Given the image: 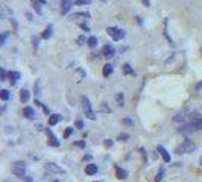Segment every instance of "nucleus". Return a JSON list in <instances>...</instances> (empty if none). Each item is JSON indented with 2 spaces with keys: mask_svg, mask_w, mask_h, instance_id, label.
<instances>
[{
  "mask_svg": "<svg viewBox=\"0 0 202 182\" xmlns=\"http://www.w3.org/2000/svg\"><path fill=\"white\" fill-rule=\"evenodd\" d=\"M122 122H123V125H126V126H134V120H131V119H128V117L123 119Z\"/></svg>",
  "mask_w": 202,
  "mask_h": 182,
  "instance_id": "29",
  "label": "nucleus"
},
{
  "mask_svg": "<svg viewBox=\"0 0 202 182\" xmlns=\"http://www.w3.org/2000/svg\"><path fill=\"white\" fill-rule=\"evenodd\" d=\"M44 170H46L49 174H65V170L61 168V167H58V165L53 164V162L46 164V165H44Z\"/></svg>",
  "mask_w": 202,
  "mask_h": 182,
  "instance_id": "4",
  "label": "nucleus"
},
{
  "mask_svg": "<svg viewBox=\"0 0 202 182\" xmlns=\"http://www.w3.org/2000/svg\"><path fill=\"white\" fill-rule=\"evenodd\" d=\"M190 122L194 125V128H196L197 131H200V129H202V115H196V117H193Z\"/></svg>",
  "mask_w": 202,
  "mask_h": 182,
  "instance_id": "14",
  "label": "nucleus"
},
{
  "mask_svg": "<svg viewBox=\"0 0 202 182\" xmlns=\"http://www.w3.org/2000/svg\"><path fill=\"white\" fill-rule=\"evenodd\" d=\"M25 180H26V182H32L34 179H32L31 176H25Z\"/></svg>",
  "mask_w": 202,
  "mask_h": 182,
  "instance_id": "45",
  "label": "nucleus"
},
{
  "mask_svg": "<svg viewBox=\"0 0 202 182\" xmlns=\"http://www.w3.org/2000/svg\"><path fill=\"white\" fill-rule=\"evenodd\" d=\"M20 77H22V74H20L18 71H11V73H9V80H11V83H12V85H15V83H17V80H18Z\"/></svg>",
  "mask_w": 202,
  "mask_h": 182,
  "instance_id": "16",
  "label": "nucleus"
},
{
  "mask_svg": "<svg viewBox=\"0 0 202 182\" xmlns=\"http://www.w3.org/2000/svg\"><path fill=\"white\" fill-rule=\"evenodd\" d=\"M141 2H143L146 6H151V0H141Z\"/></svg>",
  "mask_w": 202,
  "mask_h": 182,
  "instance_id": "44",
  "label": "nucleus"
},
{
  "mask_svg": "<svg viewBox=\"0 0 202 182\" xmlns=\"http://www.w3.org/2000/svg\"><path fill=\"white\" fill-rule=\"evenodd\" d=\"M123 71H125V74H134V70H132V67H131V64H123Z\"/></svg>",
  "mask_w": 202,
  "mask_h": 182,
  "instance_id": "24",
  "label": "nucleus"
},
{
  "mask_svg": "<svg viewBox=\"0 0 202 182\" xmlns=\"http://www.w3.org/2000/svg\"><path fill=\"white\" fill-rule=\"evenodd\" d=\"M116 176L117 179H126L128 177V171L122 167H116Z\"/></svg>",
  "mask_w": 202,
  "mask_h": 182,
  "instance_id": "13",
  "label": "nucleus"
},
{
  "mask_svg": "<svg viewBox=\"0 0 202 182\" xmlns=\"http://www.w3.org/2000/svg\"><path fill=\"white\" fill-rule=\"evenodd\" d=\"M91 0H73V3L75 5H87V3H90Z\"/></svg>",
  "mask_w": 202,
  "mask_h": 182,
  "instance_id": "28",
  "label": "nucleus"
},
{
  "mask_svg": "<svg viewBox=\"0 0 202 182\" xmlns=\"http://www.w3.org/2000/svg\"><path fill=\"white\" fill-rule=\"evenodd\" d=\"M29 97H31V94H29L28 89H22L20 91V100H22V103H26L29 100Z\"/></svg>",
  "mask_w": 202,
  "mask_h": 182,
  "instance_id": "18",
  "label": "nucleus"
},
{
  "mask_svg": "<svg viewBox=\"0 0 202 182\" xmlns=\"http://www.w3.org/2000/svg\"><path fill=\"white\" fill-rule=\"evenodd\" d=\"M40 5H41L40 2H38V3H34V9H35V11H37V12L40 14V15H41V14H43V11H41V8H40Z\"/></svg>",
  "mask_w": 202,
  "mask_h": 182,
  "instance_id": "31",
  "label": "nucleus"
},
{
  "mask_svg": "<svg viewBox=\"0 0 202 182\" xmlns=\"http://www.w3.org/2000/svg\"><path fill=\"white\" fill-rule=\"evenodd\" d=\"M46 134H47V138H49V140H47L49 146H52V147H58V146H59V140L53 135V132H52L49 128L46 129Z\"/></svg>",
  "mask_w": 202,
  "mask_h": 182,
  "instance_id": "5",
  "label": "nucleus"
},
{
  "mask_svg": "<svg viewBox=\"0 0 202 182\" xmlns=\"http://www.w3.org/2000/svg\"><path fill=\"white\" fill-rule=\"evenodd\" d=\"M76 128L84 129V122H82V120H76Z\"/></svg>",
  "mask_w": 202,
  "mask_h": 182,
  "instance_id": "37",
  "label": "nucleus"
},
{
  "mask_svg": "<svg viewBox=\"0 0 202 182\" xmlns=\"http://www.w3.org/2000/svg\"><path fill=\"white\" fill-rule=\"evenodd\" d=\"M71 134H73V128H67L65 132H64V138H68Z\"/></svg>",
  "mask_w": 202,
  "mask_h": 182,
  "instance_id": "30",
  "label": "nucleus"
},
{
  "mask_svg": "<svg viewBox=\"0 0 202 182\" xmlns=\"http://www.w3.org/2000/svg\"><path fill=\"white\" fill-rule=\"evenodd\" d=\"M6 38H8V32H5V34L2 35V38H0V44H2V46L5 44V41H6Z\"/></svg>",
  "mask_w": 202,
  "mask_h": 182,
  "instance_id": "36",
  "label": "nucleus"
},
{
  "mask_svg": "<svg viewBox=\"0 0 202 182\" xmlns=\"http://www.w3.org/2000/svg\"><path fill=\"white\" fill-rule=\"evenodd\" d=\"M40 93H41V91H40V83L37 82L35 83V94H40Z\"/></svg>",
  "mask_w": 202,
  "mask_h": 182,
  "instance_id": "41",
  "label": "nucleus"
},
{
  "mask_svg": "<svg viewBox=\"0 0 202 182\" xmlns=\"http://www.w3.org/2000/svg\"><path fill=\"white\" fill-rule=\"evenodd\" d=\"M102 55H104L105 58H113V56L116 55V49H114L111 44H107V46L102 47Z\"/></svg>",
  "mask_w": 202,
  "mask_h": 182,
  "instance_id": "6",
  "label": "nucleus"
},
{
  "mask_svg": "<svg viewBox=\"0 0 202 182\" xmlns=\"http://www.w3.org/2000/svg\"><path fill=\"white\" fill-rule=\"evenodd\" d=\"M107 32H108V35H110L114 41H119V40H122V38L125 37V32H123L122 29H119V28H114V26L108 28Z\"/></svg>",
  "mask_w": 202,
  "mask_h": 182,
  "instance_id": "3",
  "label": "nucleus"
},
{
  "mask_svg": "<svg viewBox=\"0 0 202 182\" xmlns=\"http://www.w3.org/2000/svg\"><path fill=\"white\" fill-rule=\"evenodd\" d=\"M196 89H202V82H197L196 83Z\"/></svg>",
  "mask_w": 202,
  "mask_h": 182,
  "instance_id": "46",
  "label": "nucleus"
},
{
  "mask_svg": "<svg viewBox=\"0 0 202 182\" xmlns=\"http://www.w3.org/2000/svg\"><path fill=\"white\" fill-rule=\"evenodd\" d=\"M104 143H105V146H107V147H111V146H113V140H105Z\"/></svg>",
  "mask_w": 202,
  "mask_h": 182,
  "instance_id": "40",
  "label": "nucleus"
},
{
  "mask_svg": "<svg viewBox=\"0 0 202 182\" xmlns=\"http://www.w3.org/2000/svg\"><path fill=\"white\" fill-rule=\"evenodd\" d=\"M59 120H61V115H59V114H52V115H49V125H50V126L58 125Z\"/></svg>",
  "mask_w": 202,
  "mask_h": 182,
  "instance_id": "17",
  "label": "nucleus"
},
{
  "mask_svg": "<svg viewBox=\"0 0 202 182\" xmlns=\"http://www.w3.org/2000/svg\"><path fill=\"white\" fill-rule=\"evenodd\" d=\"M88 162V161H91V155H87V156H84V162Z\"/></svg>",
  "mask_w": 202,
  "mask_h": 182,
  "instance_id": "43",
  "label": "nucleus"
},
{
  "mask_svg": "<svg viewBox=\"0 0 202 182\" xmlns=\"http://www.w3.org/2000/svg\"><path fill=\"white\" fill-rule=\"evenodd\" d=\"M184 119H185L184 112H179V114H176V117H173V122H181V120H184Z\"/></svg>",
  "mask_w": 202,
  "mask_h": 182,
  "instance_id": "27",
  "label": "nucleus"
},
{
  "mask_svg": "<svg viewBox=\"0 0 202 182\" xmlns=\"http://www.w3.org/2000/svg\"><path fill=\"white\" fill-rule=\"evenodd\" d=\"M52 34H53V26H52V24H49V26L44 29V32H43L41 38H43V40H49V38L52 37Z\"/></svg>",
  "mask_w": 202,
  "mask_h": 182,
  "instance_id": "15",
  "label": "nucleus"
},
{
  "mask_svg": "<svg viewBox=\"0 0 202 182\" xmlns=\"http://www.w3.org/2000/svg\"><path fill=\"white\" fill-rule=\"evenodd\" d=\"M128 138H129V135H128V134H125V132L119 135V140H120V141H126Z\"/></svg>",
  "mask_w": 202,
  "mask_h": 182,
  "instance_id": "32",
  "label": "nucleus"
},
{
  "mask_svg": "<svg viewBox=\"0 0 202 182\" xmlns=\"http://www.w3.org/2000/svg\"><path fill=\"white\" fill-rule=\"evenodd\" d=\"M35 103H37L38 106H41V108H43V111H44V114H46V115H49V114H50L49 108H47V106H44V105H43V103H41L40 100H37V99H35Z\"/></svg>",
  "mask_w": 202,
  "mask_h": 182,
  "instance_id": "26",
  "label": "nucleus"
},
{
  "mask_svg": "<svg viewBox=\"0 0 202 182\" xmlns=\"http://www.w3.org/2000/svg\"><path fill=\"white\" fill-rule=\"evenodd\" d=\"M113 71H114V67H113L111 64H105V65H104V68H102V74H104L105 77L111 76V74H113Z\"/></svg>",
  "mask_w": 202,
  "mask_h": 182,
  "instance_id": "10",
  "label": "nucleus"
},
{
  "mask_svg": "<svg viewBox=\"0 0 202 182\" xmlns=\"http://www.w3.org/2000/svg\"><path fill=\"white\" fill-rule=\"evenodd\" d=\"M81 28H82V29H84L85 32H90V28H88L87 24H84V23H82V24H81Z\"/></svg>",
  "mask_w": 202,
  "mask_h": 182,
  "instance_id": "42",
  "label": "nucleus"
},
{
  "mask_svg": "<svg viewBox=\"0 0 202 182\" xmlns=\"http://www.w3.org/2000/svg\"><path fill=\"white\" fill-rule=\"evenodd\" d=\"M75 146H76V147H79V149H85V141H76V143H75Z\"/></svg>",
  "mask_w": 202,
  "mask_h": 182,
  "instance_id": "33",
  "label": "nucleus"
},
{
  "mask_svg": "<svg viewBox=\"0 0 202 182\" xmlns=\"http://www.w3.org/2000/svg\"><path fill=\"white\" fill-rule=\"evenodd\" d=\"M71 5H73L71 0H62V2H61V14H62V15H65V14L70 11Z\"/></svg>",
  "mask_w": 202,
  "mask_h": 182,
  "instance_id": "7",
  "label": "nucleus"
},
{
  "mask_svg": "<svg viewBox=\"0 0 202 182\" xmlns=\"http://www.w3.org/2000/svg\"><path fill=\"white\" fill-rule=\"evenodd\" d=\"M116 102H117V105L119 106H123L125 103V96H123V93H119V94H116Z\"/></svg>",
  "mask_w": 202,
  "mask_h": 182,
  "instance_id": "21",
  "label": "nucleus"
},
{
  "mask_svg": "<svg viewBox=\"0 0 202 182\" xmlns=\"http://www.w3.org/2000/svg\"><path fill=\"white\" fill-rule=\"evenodd\" d=\"M97 43H99V41H97V38H96V37H90V38L87 40V44H88L91 49H94V47L97 46Z\"/></svg>",
  "mask_w": 202,
  "mask_h": 182,
  "instance_id": "20",
  "label": "nucleus"
},
{
  "mask_svg": "<svg viewBox=\"0 0 202 182\" xmlns=\"http://www.w3.org/2000/svg\"><path fill=\"white\" fill-rule=\"evenodd\" d=\"M38 2H40L41 5H46V0H38Z\"/></svg>",
  "mask_w": 202,
  "mask_h": 182,
  "instance_id": "47",
  "label": "nucleus"
},
{
  "mask_svg": "<svg viewBox=\"0 0 202 182\" xmlns=\"http://www.w3.org/2000/svg\"><path fill=\"white\" fill-rule=\"evenodd\" d=\"M76 71H78V74H79V76H81V77H82V79H84V77H85V71H84V70H82V68H78V70H76Z\"/></svg>",
  "mask_w": 202,
  "mask_h": 182,
  "instance_id": "38",
  "label": "nucleus"
},
{
  "mask_svg": "<svg viewBox=\"0 0 202 182\" xmlns=\"http://www.w3.org/2000/svg\"><path fill=\"white\" fill-rule=\"evenodd\" d=\"M182 147H184L185 153H188V152H193V150L196 149V144H194V143H191L190 140H185V141H184V144H182Z\"/></svg>",
  "mask_w": 202,
  "mask_h": 182,
  "instance_id": "9",
  "label": "nucleus"
},
{
  "mask_svg": "<svg viewBox=\"0 0 202 182\" xmlns=\"http://www.w3.org/2000/svg\"><path fill=\"white\" fill-rule=\"evenodd\" d=\"M70 18H71V20H73V18H90V14H88V12H76V14L70 15Z\"/></svg>",
  "mask_w": 202,
  "mask_h": 182,
  "instance_id": "19",
  "label": "nucleus"
},
{
  "mask_svg": "<svg viewBox=\"0 0 202 182\" xmlns=\"http://www.w3.org/2000/svg\"><path fill=\"white\" fill-rule=\"evenodd\" d=\"M0 76H2V80H6V70L0 68Z\"/></svg>",
  "mask_w": 202,
  "mask_h": 182,
  "instance_id": "34",
  "label": "nucleus"
},
{
  "mask_svg": "<svg viewBox=\"0 0 202 182\" xmlns=\"http://www.w3.org/2000/svg\"><path fill=\"white\" fill-rule=\"evenodd\" d=\"M23 115H25L26 119H34L37 114H35L34 108H31V106H25V109H23Z\"/></svg>",
  "mask_w": 202,
  "mask_h": 182,
  "instance_id": "11",
  "label": "nucleus"
},
{
  "mask_svg": "<svg viewBox=\"0 0 202 182\" xmlns=\"http://www.w3.org/2000/svg\"><path fill=\"white\" fill-rule=\"evenodd\" d=\"M176 153H178V155H181V153H185V150H184V147H182V146H179V147H176Z\"/></svg>",
  "mask_w": 202,
  "mask_h": 182,
  "instance_id": "39",
  "label": "nucleus"
},
{
  "mask_svg": "<svg viewBox=\"0 0 202 182\" xmlns=\"http://www.w3.org/2000/svg\"><path fill=\"white\" fill-rule=\"evenodd\" d=\"M78 44H79V46H84V44H85V37H84V35H81V37L78 38Z\"/></svg>",
  "mask_w": 202,
  "mask_h": 182,
  "instance_id": "35",
  "label": "nucleus"
},
{
  "mask_svg": "<svg viewBox=\"0 0 202 182\" xmlns=\"http://www.w3.org/2000/svg\"><path fill=\"white\" fill-rule=\"evenodd\" d=\"M164 173H166L164 167H160V170H158V173H157V177H155V182H161V179H163Z\"/></svg>",
  "mask_w": 202,
  "mask_h": 182,
  "instance_id": "22",
  "label": "nucleus"
},
{
  "mask_svg": "<svg viewBox=\"0 0 202 182\" xmlns=\"http://www.w3.org/2000/svg\"><path fill=\"white\" fill-rule=\"evenodd\" d=\"M12 173L15 176L25 179V176H26V162L25 161H15L14 167H12Z\"/></svg>",
  "mask_w": 202,
  "mask_h": 182,
  "instance_id": "2",
  "label": "nucleus"
},
{
  "mask_svg": "<svg viewBox=\"0 0 202 182\" xmlns=\"http://www.w3.org/2000/svg\"><path fill=\"white\" fill-rule=\"evenodd\" d=\"M81 100H82V106H84V112H85L87 119L96 120V112H94V109H93V106H91V103H90V99L85 97V96H82Z\"/></svg>",
  "mask_w": 202,
  "mask_h": 182,
  "instance_id": "1",
  "label": "nucleus"
},
{
  "mask_svg": "<svg viewBox=\"0 0 202 182\" xmlns=\"http://www.w3.org/2000/svg\"><path fill=\"white\" fill-rule=\"evenodd\" d=\"M85 173H87L88 176L96 174V173H97V165H96V164H87V167H85Z\"/></svg>",
  "mask_w": 202,
  "mask_h": 182,
  "instance_id": "12",
  "label": "nucleus"
},
{
  "mask_svg": "<svg viewBox=\"0 0 202 182\" xmlns=\"http://www.w3.org/2000/svg\"><path fill=\"white\" fill-rule=\"evenodd\" d=\"M38 46H40V38H38V37H32V47H34L35 52H37Z\"/></svg>",
  "mask_w": 202,
  "mask_h": 182,
  "instance_id": "25",
  "label": "nucleus"
},
{
  "mask_svg": "<svg viewBox=\"0 0 202 182\" xmlns=\"http://www.w3.org/2000/svg\"><path fill=\"white\" fill-rule=\"evenodd\" d=\"M0 97H2V100H3V102H6V100L11 97V93H9L8 89H2V93H0Z\"/></svg>",
  "mask_w": 202,
  "mask_h": 182,
  "instance_id": "23",
  "label": "nucleus"
},
{
  "mask_svg": "<svg viewBox=\"0 0 202 182\" xmlns=\"http://www.w3.org/2000/svg\"><path fill=\"white\" fill-rule=\"evenodd\" d=\"M157 150H158V153L161 155V158H163V161H164V162H170V153H169V152H167L163 146H158V149H157Z\"/></svg>",
  "mask_w": 202,
  "mask_h": 182,
  "instance_id": "8",
  "label": "nucleus"
},
{
  "mask_svg": "<svg viewBox=\"0 0 202 182\" xmlns=\"http://www.w3.org/2000/svg\"><path fill=\"white\" fill-rule=\"evenodd\" d=\"M93 182H97V180H93Z\"/></svg>",
  "mask_w": 202,
  "mask_h": 182,
  "instance_id": "48",
  "label": "nucleus"
}]
</instances>
